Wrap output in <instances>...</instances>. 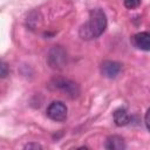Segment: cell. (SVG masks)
<instances>
[{"label":"cell","mask_w":150,"mask_h":150,"mask_svg":"<svg viewBox=\"0 0 150 150\" xmlns=\"http://www.w3.org/2000/svg\"><path fill=\"white\" fill-rule=\"evenodd\" d=\"M107 28V15L101 8H94L89 12V18L84 22L80 30L79 35L83 40H93L103 34Z\"/></svg>","instance_id":"1"},{"label":"cell","mask_w":150,"mask_h":150,"mask_svg":"<svg viewBox=\"0 0 150 150\" xmlns=\"http://www.w3.org/2000/svg\"><path fill=\"white\" fill-rule=\"evenodd\" d=\"M49 87L53 89H60L70 97H76L80 94V88H79L77 83H75L74 81L68 80V79H62V77L54 79L50 82Z\"/></svg>","instance_id":"3"},{"label":"cell","mask_w":150,"mask_h":150,"mask_svg":"<svg viewBox=\"0 0 150 150\" xmlns=\"http://www.w3.org/2000/svg\"><path fill=\"white\" fill-rule=\"evenodd\" d=\"M122 70V64L116 61H104L101 64V73L104 77L108 79H115L118 76V74Z\"/></svg>","instance_id":"5"},{"label":"cell","mask_w":150,"mask_h":150,"mask_svg":"<svg viewBox=\"0 0 150 150\" xmlns=\"http://www.w3.org/2000/svg\"><path fill=\"white\" fill-rule=\"evenodd\" d=\"M144 123H145V127L148 129V131H150V108L146 110L145 112V116H144Z\"/></svg>","instance_id":"11"},{"label":"cell","mask_w":150,"mask_h":150,"mask_svg":"<svg viewBox=\"0 0 150 150\" xmlns=\"http://www.w3.org/2000/svg\"><path fill=\"white\" fill-rule=\"evenodd\" d=\"M141 2H142V0H123V4L128 9L137 8L141 5Z\"/></svg>","instance_id":"9"},{"label":"cell","mask_w":150,"mask_h":150,"mask_svg":"<svg viewBox=\"0 0 150 150\" xmlns=\"http://www.w3.org/2000/svg\"><path fill=\"white\" fill-rule=\"evenodd\" d=\"M8 74H9V68H8L7 63L4 62V61H1V63H0V77L1 79H5Z\"/></svg>","instance_id":"10"},{"label":"cell","mask_w":150,"mask_h":150,"mask_svg":"<svg viewBox=\"0 0 150 150\" xmlns=\"http://www.w3.org/2000/svg\"><path fill=\"white\" fill-rule=\"evenodd\" d=\"M132 45L145 52H150V32H139L131 38Z\"/></svg>","instance_id":"6"},{"label":"cell","mask_w":150,"mask_h":150,"mask_svg":"<svg viewBox=\"0 0 150 150\" xmlns=\"http://www.w3.org/2000/svg\"><path fill=\"white\" fill-rule=\"evenodd\" d=\"M104 148L108 149V150H123V149H125V143H124V139L121 136L110 135L105 139Z\"/></svg>","instance_id":"7"},{"label":"cell","mask_w":150,"mask_h":150,"mask_svg":"<svg viewBox=\"0 0 150 150\" xmlns=\"http://www.w3.org/2000/svg\"><path fill=\"white\" fill-rule=\"evenodd\" d=\"M23 149H42V145H40L39 143H28L23 146Z\"/></svg>","instance_id":"12"},{"label":"cell","mask_w":150,"mask_h":150,"mask_svg":"<svg viewBox=\"0 0 150 150\" xmlns=\"http://www.w3.org/2000/svg\"><path fill=\"white\" fill-rule=\"evenodd\" d=\"M46 112L50 120L55 122H63L67 118L68 109H67V105L62 101H53L48 105Z\"/></svg>","instance_id":"4"},{"label":"cell","mask_w":150,"mask_h":150,"mask_svg":"<svg viewBox=\"0 0 150 150\" xmlns=\"http://www.w3.org/2000/svg\"><path fill=\"white\" fill-rule=\"evenodd\" d=\"M47 63L53 69H62L67 63V53L61 46H53L47 54Z\"/></svg>","instance_id":"2"},{"label":"cell","mask_w":150,"mask_h":150,"mask_svg":"<svg viewBox=\"0 0 150 150\" xmlns=\"http://www.w3.org/2000/svg\"><path fill=\"white\" fill-rule=\"evenodd\" d=\"M112 118L117 127H124L130 122V116L124 108H117L112 112Z\"/></svg>","instance_id":"8"}]
</instances>
